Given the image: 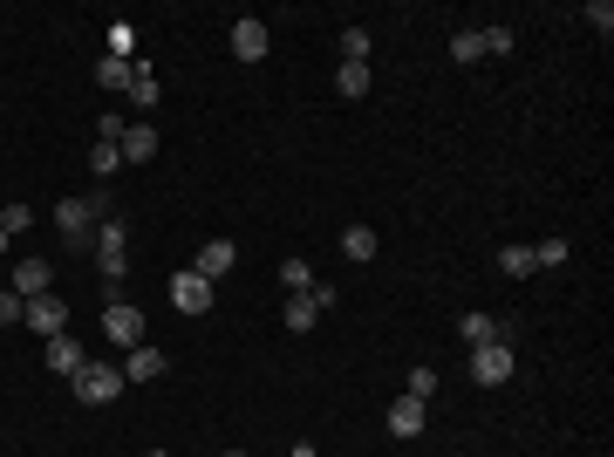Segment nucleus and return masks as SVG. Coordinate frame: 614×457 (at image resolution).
Instances as JSON below:
<instances>
[{
	"mask_svg": "<svg viewBox=\"0 0 614 457\" xmlns=\"http://www.w3.org/2000/svg\"><path fill=\"white\" fill-rule=\"evenodd\" d=\"M103 219H110V191H82V198H62V205H55V226H62V239H69V246H96V226H103Z\"/></svg>",
	"mask_w": 614,
	"mask_h": 457,
	"instance_id": "1",
	"label": "nucleus"
},
{
	"mask_svg": "<svg viewBox=\"0 0 614 457\" xmlns=\"http://www.w3.org/2000/svg\"><path fill=\"white\" fill-rule=\"evenodd\" d=\"M123 239H130V232H123V219H103V226H96V267H103V280H110V294L116 287H123V273H130V260H123Z\"/></svg>",
	"mask_w": 614,
	"mask_h": 457,
	"instance_id": "2",
	"label": "nucleus"
},
{
	"mask_svg": "<svg viewBox=\"0 0 614 457\" xmlns=\"http://www.w3.org/2000/svg\"><path fill=\"white\" fill-rule=\"evenodd\" d=\"M69 382H76V403H116L123 396V369H110V362H82Z\"/></svg>",
	"mask_w": 614,
	"mask_h": 457,
	"instance_id": "3",
	"label": "nucleus"
},
{
	"mask_svg": "<svg viewBox=\"0 0 614 457\" xmlns=\"http://www.w3.org/2000/svg\"><path fill=\"white\" fill-rule=\"evenodd\" d=\"M512 369H519V362H512V348H505V342H478V348H471V382L499 389V382H512Z\"/></svg>",
	"mask_w": 614,
	"mask_h": 457,
	"instance_id": "4",
	"label": "nucleus"
},
{
	"mask_svg": "<svg viewBox=\"0 0 614 457\" xmlns=\"http://www.w3.org/2000/svg\"><path fill=\"white\" fill-rule=\"evenodd\" d=\"M21 321L35 328L41 342H55V335H69V301H62V294H35V301H28V314H21Z\"/></svg>",
	"mask_w": 614,
	"mask_h": 457,
	"instance_id": "5",
	"label": "nucleus"
},
{
	"mask_svg": "<svg viewBox=\"0 0 614 457\" xmlns=\"http://www.w3.org/2000/svg\"><path fill=\"white\" fill-rule=\"evenodd\" d=\"M103 335H110L116 348H144V314L130 301H110L103 307Z\"/></svg>",
	"mask_w": 614,
	"mask_h": 457,
	"instance_id": "6",
	"label": "nucleus"
},
{
	"mask_svg": "<svg viewBox=\"0 0 614 457\" xmlns=\"http://www.w3.org/2000/svg\"><path fill=\"white\" fill-rule=\"evenodd\" d=\"M232 260H239V246H232V239H205V246H198V260H192V273L219 287V280L232 273Z\"/></svg>",
	"mask_w": 614,
	"mask_h": 457,
	"instance_id": "7",
	"label": "nucleus"
},
{
	"mask_svg": "<svg viewBox=\"0 0 614 457\" xmlns=\"http://www.w3.org/2000/svg\"><path fill=\"white\" fill-rule=\"evenodd\" d=\"M212 294H219V287H212V280H198L192 267L171 280V307H178V314H205V307H212Z\"/></svg>",
	"mask_w": 614,
	"mask_h": 457,
	"instance_id": "8",
	"label": "nucleus"
},
{
	"mask_svg": "<svg viewBox=\"0 0 614 457\" xmlns=\"http://www.w3.org/2000/svg\"><path fill=\"white\" fill-rule=\"evenodd\" d=\"M267 48H273L267 21H253V14H239V21H232V55H239V62H260Z\"/></svg>",
	"mask_w": 614,
	"mask_h": 457,
	"instance_id": "9",
	"label": "nucleus"
},
{
	"mask_svg": "<svg viewBox=\"0 0 614 457\" xmlns=\"http://www.w3.org/2000/svg\"><path fill=\"white\" fill-rule=\"evenodd\" d=\"M116 151H123V164H151L157 157V130L151 123H130V130L116 137Z\"/></svg>",
	"mask_w": 614,
	"mask_h": 457,
	"instance_id": "10",
	"label": "nucleus"
},
{
	"mask_svg": "<svg viewBox=\"0 0 614 457\" xmlns=\"http://www.w3.org/2000/svg\"><path fill=\"white\" fill-rule=\"evenodd\" d=\"M389 437H403V444L423 437V403L417 396H396V403H389Z\"/></svg>",
	"mask_w": 614,
	"mask_h": 457,
	"instance_id": "11",
	"label": "nucleus"
},
{
	"mask_svg": "<svg viewBox=\"0 0 614 457\" xmlns=\"http://www.w3.org/2000/svg\"><path fill=\"white\" fill-rule=\"evenodd\" d=\"M48 280H55V267H48V260H14V294H21V301L48 294Z\"/></svg>",
	"mask_w": 614,
	"mask_h": 457,
	"instance_id": "12",
	"label": "nucleus"
},
{
	"mask_svg": "<svg viewBox=\"0 0 614 457\" xmlns=\"http://www.w3.org/2000/svg\"><path fill=\"white\" fill-rule=\"evenodd\" d=\"M82 362H89V348H82L76 335H55V342H48V369H55V376H76Z\"/></svg>",
	"mask_w": 614,
	"mask_h": 457,
	"instance_id": "13",
	"label": "nucleus"
},
{
	"mask_svg": "<svg viewBox=\"0 0 614 457\" xmlns=\"http://www.w3.org/2000/svg\"><path fill=\"white\" fill-rule=\"evenodd\" d=\"M123 96H130L137 110H157V96H164V89H157V69H151V62H130V89H123Z\"/></svg>",
	"mask_w": 614,
	"mask_h": 457,
	"instance_id": "14",
	"label": "nucleus"
},
{
	"mask_svg": "<svg viewBox=\"0 0 614 457\" xmlns=\"http://www.w3.org/2000/svg\"><path fill=\"white\" fill-rule=\"evenodd\" d=\"M164 376V348H130L123 355V382H157Z\"/></svg>",
	"mask_w": 614,
	"mask_h": 457,
	"instance_id": "15",
	"label": "nucleus"
},
{
	"mask_svg": "<svg viewBox=\"0 0 614 457\" xmlns=\"http://www.w3.org/2000/svg\"><path fill=\"white\" fill-rule=\"evenodd\" d=\"M458 335H464L471 348H478V342H512V328H505V321H492V314H464Z\"/></svg>",
	"mask_w": 614,
	"mask_h": 457,
	"instance_id": "16",
	"label": "nucleus"
},
{
	"mask_svg": "<svg viewBox=\"0 0 614 457\" xmlns=\"http://www.w3.org/2000/svg\"><path fill=\"white\" fill-rule=\"evenodd\" d=\"M342 253H348V260H376V226H348L342 232Z\"/></svg>",
	"mask_w": 614,
	"mask_h": 457,
	"instance_id": "17",
	"label": "nucleus"
},
{
	"mask_svg": "<svg viewBox=\"0 0 614 457\" xmlns=\"http://www.w3.org/2000/svg\"><path fill=\"white\" fill-rule=\"evenodd\" d=\"M499 273H505V280H526V273H539V267H533V246H505V253H499Z\"/></svg>",
	"mask_w": 614,
	"mask_h": 457,
	"instance_id": "18",
	"label": "nucleus"
},
{
	"mask_svg": "<svg viewBox=\"0 0 614 457\" xmlns=\"http://www.w3.org/2000/svg\"><path fill=\"white\" fill-rule=\"evenodd\" d=\"M335 89H342V96H369V62H342V69H335Z\"/></svg>",
	"mask_w": 614,
	"mask_h": 457,
	"instance_id": "19",
	"label": "nucleus"
},
{
	"mask_svg": "<svg viewBox=\"0 0 614 457\" xmlns=\"http://www.w3.org/2000/svg\"><path fill=\"white\" fill-rule=\"evenodd\" d=\"M314 314H321V307L307 301V294H294V301H287V314H280V321H287V335H307V328H314Z\"/></svg>",
	"mask_w": 614,
	"mask_h": 457,
	"instance_id": "20",
	"label": "nucleus"
},
{
	"mask_svg": "<svg viewBox=\"0 0 614 457\" xmlns=\"http://www.w3.org/2000/svg\"><path fill=\"white\" fill-rule=\"evenodd\" d=\"M574 260V239H539L533 246V267H567Z\"/></svg>",
	"mask_w": 614,
	"mask_h": 457,
	"instance_id": "21",
	"label": "nucleus"
},
{
	"mask_svg": "<svg viewBox=\"0 0 614 457\" xmlns=\"http://www.w3.org/2000/svg\"><path fill=\"white\" fill-rule=\"evenodd\" d=\"M451 62H485V41H478V28H464V35H451Z\"/></svg>",
	"mask_w": 614,
	"mask_h": 457,
	"instance_id": "22",
	"label": "nucleus"
},
{
	"mask_svg": "<svg viewBox=\"0 0 614 457\" xmlns=\"http://www.w3.org/2000/svg\"><path fill=\"white\" fill-rule=\"evenodd\" d=\"M89 171H96V178H116V171H123V151L96 137V151H89Z\"/></svg>",
	"mask_w": 614,
	"mask_h": 457,
	"instance_id": "23",
	"label": "nucleus"
},
{
	"mask_svg": "<svg viewBox=\"0 0 614 457\" xmlns=\"http://www.w3.org/2000/svg\"><path fill=\"white\" fill-rule=\"evenodd\" d=\"M280 287H287V294H307V287H314V267H307V260H280Z\"/></svg>",
	"mask_w": 614,
	"mask_h": 457,
	"instance_id": "24",
	"label": "nucleus"
},
{
	"mask_svg": "<svg viewBox=\"0 0 614 457\" xmlns=\"http://www.w3.org/2000/svg\"><path fill=\"white\" fill-rule=\"evenodd\" d=\"M96 82H103V89H130V62H116V55H103V69H96Z\"/></svg>",
	"mask_w": 614,
	"mask_h": 457,
	"instance_id": "25",
	"label": "nucleus"
},
{
	"mask_svg": "<svg viewBox=\"0 0 614 457\" xmlns=\"http://www.w3.org/2000/svg\"><path fill=\"white\" fill-rule=\"evenodd\" d=\"M28 226H35V205H21V198L0 205V232H28Z\"/></svg>",
	"mask_w": 614,
	"mask_h": 457,
	"instance_id": "26",
	"label": "nucleus"
},
{
	"mask_svg": "<svg viewBox=\"0 0 614 457\" xmlns=\"http://www.w3.org/2000/svg\"><path fill=\"white\" fill-rule=\"evenodd\" d=\"M342 62H369V28H342Z\"/></svg>",
	"mask_w": 614,
	"mask_h": 457,
	"instance_id": "27",
	"label": "nucleus"
},
{
	"mask_svg": "<svg viewBox=\"0 0 614 457\" xmlns=\"http://www.w3.org/2000/svg\"><path fill=\"white\" fill-rule=\"evenodd\" d=\"M478 41H485V55H512V48H519L512 28H478Z\"/></svg>",
	"mask_w": 614,
	"mask_h": 457,
	"instance_id": "28",
	"label": "nucleus"
},
{
	"mask_svg": "<svg viewBox=\"0 0 614 457\" xmlns=\"http://www.w3.org/2000/svg\"><path fill=\"white\" fill-rule=\"evenodd\" d=\"M403 396H417V403H430L437 396V369H410V389Z\"/></svg>",
	"mask_w": 614,
	"mask_h": 457,
	"instance_id": "29",
	"label": "nucleus"
},
{
	"mask_svg": "<svg viewBox=\"0 0 614 457\" xmlns=\"http://www.w3.org/2000/svg\"><path fill=\"white\" fill-rule=\"evenodd\" d=\"M21 314H28V301H21V294H14V287H7V294H0V328H14V321H21Z\"/></svg>",
	"mask_w": 614,
	"mask_h": 457,
	"instance_id": "30",
	"label": "nucleus"
},
{
	"mask_svg": "<svg viewBox=\"0 0 614 457\" xmlns=\"http://www.w3.org/2000/svg\"><path fill=\"white\" fill-rule=\"evenodd\" d=\"M587 21H594L601 35H614V7H608V0H587Z\"/></svg>",
	"mask_w": 614,
	"mask_h": 457,
	"instance_id": "31",
	"label": "nucleus"
},
{
	"mask_svg": "<svg viewBox=\"0 0 614 457\" xmlns=\"http://www.w3.org/2000/svg\"><path fill=\"white\" fill-rule=\"evenodd\" d=\"M219 457H246V451H219Z\"/></svg>",
	"mask_w": 614,
	"mask_h": 457,
	"instance_id": "32",
	"label": "nucleus"
},
{
	"mask_svg": "<svg viewBox=\"0 0 614 457\" xmlns=\"http://www.w3.org/2000/svg\"><path fill=\"white\" fill-rule=\"evenodd\" d=\"M0 246H7V232H0Z\"/></svg>",
	"mask_w": 614,
	"mask_h": 457,
	"instance_id": "33",
	"label": "nucleus"
},
{
	"mask_svg": "<svg viewBox=\"0 0 614 457\" xmlns=\"http://www.w3.org/2000/svg\"><path fill=\"white\" fill-rule=\"evenodd\" d=\"M151 457H164V451H151Z\"/></svg>",
	"mask_w": 614,
	"mask_h": 457,
	"instance_id": "34",
	"label": "nucleus"
}]
</instances>
